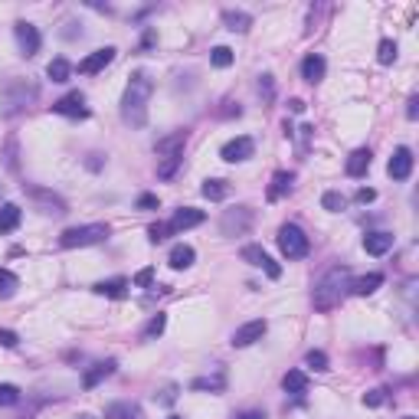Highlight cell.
Wrapping results in <instances>:
<instances>
[{"mask_svg":"<svg viewBox=\"0 0 419 419\" xmlns=\"http://www.w3.org/2000/svg\"><path fill=\"white\" fill-rule=\"evenodd\" d=\"M279 249L285 259H305L308 256V249H312V243H308V236H305V229L295 223H285L279 229Z\"/></svg>","mask_w":419,"mask_h":419,"instance_id":"obj_5","label":"cell"},{"mask_svg":"<svg viewBox=\"0 0 419 419\" xmlns=\"http://www.w3.org/2000/svg\"><path fill=\"white\" fill-rule=\"evenodd\" d=\"M0 190H3V183H0Z\"/></svg>","mask_w":419,"mask_h":419,"instance_id":"obj_53","label":"cell"},{"mask_svg":"<svg viewBox=\"0 0 419 419\" xmlns=\"http://www.w3.org/2000/svg\"><path fill=\"white\" fill-rule=\"evenodd\" d=\"M387 174L393 181H406L409 174H413V151L409 148L393 151V158H390V164H387Z\"/></svg>","mask_w":419,"mask_h":419,"instance_id":"obj_13","label":"cell"},{"mask_svg":"<svg viewBox=\"0 0 419 419\" xmlns=\"http://www.w3.org/2000/svg\"><path fill=\"white\" fill-rule=\"evenodd\" d=\"M376 59H380L383 66H390L393 59H397V43H393V40H383V43L376 46Z\"/></svg>","mask_w":419,"mask_h":419,"instance_id":"obj_39","label":"cell"},{"mask_svg":"<svg viewBox=\"0 0 419 419\" xmlns=\"http://www.w3.org/2000/svg\"><path fill=\"white\" fill-rule=\"evenodd\" d=\"M200 194L206 197V200H226V194H229V187H226V181H204V187H200Z\"/></svg>","mask_w":419,"mask_h":419,"instance_id":"obj_31","label":"cell"},{"mask_svg":"<svg viewBox=\"0 0 419 419\" xmlns=\"http://www.w3.org/2000/svg\"><path fill=\"white\" fill-rule=\"evenodd\" d=\"M13 36H17V43H20V53L26 56V59L40 53V30H36L33 23L20 20L17 26H13Z\"/></svg>","mask_w":419,"mask_h":419,"instance_id":"obj_11","label":"cell"},{"mask_svg":"<svg viewBox=\"0 0 419 419\" xmlns=\"http://www.w3.org/2000/svg\"><path fill=\"white\" fill-rule=\"evenodd\" d=\"M210 63H213L216 69H226V66H233V49H229V46H216L213 53H210Z\"/></svg>","mask_w":419,"mask_h":419,"instance_id":"obj_36","label":"cell"},{"mask_svg":"<svg viewBox=\"0 0 419 419\" xmlns=\"http://www.w3.org/2000/svg\"><path fill=\"white\" fill-rule=\"evenodd\" d=\"M194 259H197V252H194V246H187V243H181V246H174L171 249V259H167V262H171V269H190V266H194Z\"/></svg>","mask_w":419,"mask_h":419,"instance_id":"obj_25","label":"cell"},{"mask_svg":"<svg viewBox=\"0 0 419 419\" xmlns=\"http://www.w3.org/2000/svg\"><path fill=\"white\" fill-rule=\"evenodd\" d=\"M380 285H383V275H380V272H367V275H360V279H351V295L367 298V295H374Z\"/></svg>","mask_w":419,"mask_h":419,"instance_id":"obj_21","label":"cell"},{"mask_svg":"<svg viewBox=\"0 0 419 419\" xmlns=\"http://www.w3.org/2000/svg\"><path fill=\"white\" fill-rule=\"evenodd\" d=\"M220 229H223V236H246L249 229H252V210L249 206L226 210L223 220H220Z\"/></svg>","mask_w":419,"mask_h":419,"instance_id":"obj_7","label":"cell"},{"mask_svg":"<svg viewBox=\"0 0 419 419\" xmlns=\"http://www.w3.org/2000/svg\"><path fill=\"white\" fill-rule=\"evenodd\" d=\"M383 403H387V390H383V387H376V390H370V393H364V406L376 409V406H383Z\"/></svg>","mask_w":419,"mask_h":419,"instance_id":"obj_40","label":"cell"},{"mask_svg":"<svg viewBox=\"0 0 419 419\" xmlns=\"http://www.w3.org/2000/svg\"><path fill=\"white\" fill-rule=\"evenodd\" d=\"M406 419H416V416H406Z\"/></svg>","mask_w":419,"mask_h":419,"instance_id":"obj_52","label":"cell"},{"mask_svg":"<svg viewBox=\"0 0 419 419\" xmlns=\"http://www.w3.org/2000/svg\"><path fill=\"white\" fill-rule=\"evenodd\" d=\"M289 112L301 115V112H305V102H301V98H291V102H289Z\"/></svg>","mask_w":419,"mask_h":419,"instance_id":"obj_48","label":"cell"},{"mask_svg":"<svg viewBox=\"0 0 419 419\" xmlns=\"http://www.w3.org/2000/svg\"><path fill=\"white\" fill-rule=\"evenodd\" d=\"M324 73H328V63H324V56H318V53H308V56H305V63H301V79H305V82L318 86V82L324 79Z\"/></svg>","mask_w":419,"mask_h":419,"instance_id":"obj_17","label":"cell"},{"mask_svg":"<svg viewBox=\"0 0 419 419\" xmlns=\"http://www.w3.org/2000/svg\"><path fill=\"white\" fill-rule=\"evenodd\" d=\"M138 210H158V197H154V194H141L138 197Z\"/></svg>","mask_w":419,"mask_h":419,"instance_id":"obj_45","label":"cell"},{"mask_svg":"<svg viewBox=\"0 0 419 419\" xmlns=\"http://www.w3.org/2000/svg\"><path fill=\"white\" fill-rule=\"evenodd\" d=\"M20 289V279L10 269H0V298H13Z\"/></svg>","mask_w":419,"mask_h":419,"instance_id":"obj_32","label":"cell"},{"mask_svg":"<svg viewBox=\"0 0 419 419\" xmlns=\"http://www.w3.org/2000/svg\"><path fill=\"white\" fill-rule=\"evenodd\" d=\"M181 164H183V154L181 158H161V164H158V177H161V181H171Z\"/></svg>","mask_w":419,"mask_h":419,"instance_id":"obj_34","label":"cell"},{"mask_svg":"<svg viewBox=\"0 0 419 419\" xmlns=\"http://www.w3.org/2000/svg\"><path fill=\"white\" fill-rule=\"evenodd\" d=\"M115 367H119L115 360H98L96 367H89L86 374H82V387H86V390H96L102 380H108V376L115 374Z\"/></svg>","mask_w":419,"mask_h":419,"instance_id":"obj_18","label":"cell"},{"mask_svg":"<svg viewBox=\"0 0 419 419\" xmlns=\"http://www.w3.org/2000/svg\"><path fill=\"white\" fill-rule=\"evenodd\" d=\"M96 295H105V298H125L128 295V279H108L96 285Z\"/></svg>","mask_w":419,"mask_h":419,"instance_id":"obj_28","label":"cell"},{"mask_svg":"<svg viewBox=\"0 0 419 419\" xmlns=\"http://www.w3.org/2000/svg\"><path fill=\"white\" fill-rule=\"evenodd\" d=\"M151 282H154V269H141L135 275V285H141V289H151Z\"/></svg>","mask_w":419,"mask_h":419,"instance_id":"obj_44","label":"cell"},{"mask_svg":"<svg viewBox=\"0 0 419 419\" xmlns=\"http://www.w3.org/2000/svg\"><path fill=\"white\" fill-rule=\"evenodd\" d=\"M206 216L204 210H197V206H183V210H177L174 213V220L167 226H171V233H183V229H194V226H200Z\"/></svg>","mask_w":419,"mask_h":419,"instance_id":"obj_14","label":"cell"},{"mask_svg":"<svg viewBox=\"0 0 419 419\" xmlns=\"http://www.w3.org/2000/svg\"><path fill=\"white\" fill-rule=\"evenodd\" d=\"M305 364L312 367V370H318V374H324V370H328V354H324V351H308V354H305Z\"/></svg>","mask_w":419,"mask_h":419,"instance_id":"obj_38","label":"cell"},{"mask_svg":"<svg viewBox=\"0 0 419 419\" xmlns=\"http://www.w3.org/2000/svg\"><path fill=\"white\" fill-rule=\"evenodd\" d=\"M23 194L30 197L33 206H36L43 216H63L66 210H69L63 197L53 194V190H46V187H33V183H26V187H23Z\"/></svg>","mask_w":419,"mask_h":419,"instance_id":"obj_6","label":"cell"},{"mask_svg":"<svg viewBox=\"0 0 419 419\" xmlns=\"http://www.w3.org/2000/svg\"><path fill=\"white\" fill-rule=\"evenodd\" d=\"M20 344V337L13 331H7V328H0V347H17Z\"/></svg>","mask_w":419,"mask_h":419,"instance_id":"obj_43","label":"cell"},{"mask_svg":"<svg viewBox=\"0 0 419 419\" xmlns=\"http://www.w3.org/2000/svg\"><path fill=\"white\" fill-rule=\"evenodd\" d=\"M75 419H92V416H75Z\"/></svg>","mask_w":419,"mask_h":419,"instance_id":"obj_50","label":"cell"},{"mask_svg":"<svg viewBox=\"0 0 419 419\" xmlns=\"http://www.w3.org/2000/svg\"><path fill=\"white\" fill-rule=\"evenodd\" d=\"M282 387L291 397H301V393H308V376L301 374V370H289V374L282 376Z\"/></svg>","mask_w":419,"mask_h":419,"instance_id":"obj_27","label":"cell"},{"mask_svg":"<svg viewBox=\"0 0 419 419\" xmlns=\"http://www.w3.org/2000/svg\"><path fill=\"white\" fill-rule=\"evenodd\" d=\"M259 92H262V98H266V102H272V98H275V82H272L269 73L259 79Z\"/></svg>","mask_w":419,"mask_h":419,"instance_id":"obj_41","label":"cell"},{"mask_svg":"<svg viewBox=\"0 0 419 419\" xmlns=\"http://www.w3.org/2000/svg\"><path fill=\"white\" fill-rule=\"evenodd\" d=\"M183 144H187V131H174V135L161 138L158 144H154V151H158V161H161V158H181Z\"/></svg>","mask_w":419,"mask_h":419,"instance_id":"obj_16","label":"cell"},{"mask_svg":"<svg viewBox=\"0 0 419 419\" xmlns=\"http://www.w3.org/2000/svg\"><path fill=\"white\" fill-rule=\"evenodd\" d=\"M223 23H226V30H233V33H246L249 26H252V17L243 10H226L223 13Z\"/></svg>","mask_w":419,"mask_h":419,"instance_id":"obj_29","label":"cell"},{"mask_svg":"<svg viewBox=\"0 0 419 419\" xmlns=\"http://www.w3.org/2000/svg\"><path fill=\"white\" fill-rule=\"evenodd\" d=\"M321 206L324 210H331V213H341L347 206V200H344V194H337V190H328V194L321 197Z\"/></svg>","mask_w":419,"mask_h":419,"instance_id":"obj_35","label":"cell"},{"mask_svg":"<svg viewBox=\"0 0 419 419\" xmlns=\"http://www.w3.org/2000/svg\"><path fill=\"white\" fill-rule=\"evenodd\" d=\"M105 419H144L138 403H128V399H119V403H108L105 406Z\"/></svg>","mask_w":419,"mask_h":419,"instance_id":"obj_22","label":"cell"},{"mask_svg":"<svg viewBox=\"0 0 419 419\" xmlns=\"http://www.w3.org/2000/svg\"><path fill=\"white\" fill-rule=\"evenodd\" d=\"M56 115H66V119H89V108H86V96L82 92H69L59 102H53Z\"/></svg>","mask_w":419,"mask_h":419,"instance_id":"obj_10","label":"cell"},{"mask_svg":"<svg viewBox=\"0 0 419 419\" xmlns=\"http://www.w3.org/2000/svg\"><path fill=\"white\" fill-rule=\"evenodd\" d=\"M167 233H171V226H167V223H154L148 229V239H151V243H164V239H167Z\"/></svg>","mask_w":419,"mask_h":419,"instance_id":"obj_42","label":"cell"},{"mask_svg":"<svg viewBox=\"0 0 419 419\" xmlns=\"http://www.w3.org/2000/svg\"><path fill=\"white\" fill-rule=\"evenodd\" d=\"M46 75L53 79V82H69V75H73V66H69V59H53V63L46 66Z\"/></svg>","mask_w":419,"mask_h":419,"instance_id":"obj_30","label":"cell"},{"mask_svg":"<svg viewBox=\"0 0 419 419\" xmlns=\"http://www.w3.org/2000/svg\"><path fill=\"white\" fill-rule=\"evenodd\" d=\"M266 331H269V324L262 321V318H256V321H246L243 328H236V331H233V341H229V344H233V347H249V344H256V341H262V337H266Z\"/></svg>","mask_w":419,"mask_h":419,"instance_id":"obj_9","label":"cell"},{"mask_svg":"<svg viewBox=\"0 0 419 419\" xmlns=\"http://www.w3.org/2000/svg\"><path fill=\"white\" fill-rule=\"evenodd\" d=\"M23 220V210L17 204H0V233H13Z\"/></svg>","mask_w":419,"mask_h":419,"instance_id":"obj_24","label":"cell"},{"mask_svg":"<svg viewBox=\"0 0 419 419\" xmlns=\"http://www.w3.org/2000/svg\"><path fill=\"white\" fill-rule=\"evenodd\" d=\"M190 390H210V393H223L226 390V374L223 370H216L213 376H197V380H190Z\"/></svg>","mask_w":419,"mask_h":419,"instance_id":"obj_26","label":"cell"},{"mask_svg":"<svg viewBox=\"0 0 419 419\" xmlns=\"http://www.w3.org/2000/svg\"><path fill=\"white\" fill-rule=\"evenodd\" d=\"M13 403H20V387L0 383V406H13Z\"/></svg>","mask_w":419,"mask_h":419,"instance_id":"obj_37","label":"cell"},{"mask_svg":"<svg viewBox=\"0 0 419 419\" xmlns=\"http://www.w3.org/2000/svg\"><path fill=\"white\" fill-rule=\"evenodd\" d=\"M252 151H256L252 138H233V141H226L223 148H220V158L229 161V164H239V161H249V158H252Z\"/></svg>","mask_w":419,"mask_h":419,"instance_id":"obj_12","label":"cell"},{"mask_svg":"<svg viewBox=\"0 0 419 419\" xmlns=\"http://www.w3.org/2000/svg\"><path fill=\"white\" fill-rule=\"evenodd\" d=\"M151 92H154L151 75L148 73H131L128 86H125V96H121V119H125V125H131V128H144Z\"/></svg>","mask_w":419,"mask_h":419,"instance_id":"obj_1","label":"cell"},{"mask_svg":"<svg viewBox=\"0 0 419 419\" xmlns=\"http://www.w3.org/2000/svg\"><path fill=\"white\" fill-rule=\"evenodd\" d=\"M351 291V272H347V266H334L331 272H324L321 282L314 285V308L318 312H331V308H337L341 301H344V295Z\"/></svg>","mask_w":419,"mask_h":419,"instance_id":"obj_2","label":"cell"},{"mask_svg":"<svg viewBox=\"0 0 419 419\" xmlns=\"http://www.w3.org/2000/svg\"><path fill=\"white\" fill-rule=\"evenodd\" d=\"M243 259H246L249 266L262 269L269 279H279V275H282V266H279V262H272V256L262 246H243Z\"/></svg>","mask_w":419,"mask_h":419,"instance_id":"obj_8","label":"cell"},{"mask_svg":"<svg viewBox=\"0 0 419 419\" xmlns=\"http://www.w3.org/2000/svg\"><path fill=\"white\" fill-rule=\"evenodd\" d=\"M36 96H40L36 82H30V79H10L7 86L0 89V115H7V119L20 115L23 108L36 102Z\"/></svg>","mask_w":419,"mask_h":419,"instance_id":"obj_3","label":"cell"},{"mask_svg":"<svg viewBox=\"0 0 419 419\" xmlns=\"http://www.w3.org/2000/svg\"><path fill=\"white\" fill-rule=\"evenodd\" d=\"M115 59V49L112 46H105V49H96V53H89L82 63H79V73L82 75H96V73H102L108 63Z\"/></svg>","mask_w":419,"mask_h":419,"instance_id":"obj_15","label":"cell"},{"mask_svg":"<svg viewBox=\"0 0 419 419\" xmlns=\"http://www.w3.org/2000/svg\"><path fill=\"white\" fill-rule=\"evenodd\" d=\"M374 197H376V190H370V187H360V190H357V200H360V204H370Z\"/></svg>","mask_w":419,"mask_h":419,"instance_id":"obj_47","label":"cell"},{"mask_svg":"<svg viewBox=\"0 0 419 419\" xmlns=\"http://www.w3.org/2000/svg\"><path fill=\"white\" fill-rule=\"evenodd\" d=\"M370 164H374V154H370V148H357L351 158H347V177H364L367 171H370Z\"/></svg>","mask_w":419,"mask_h":419,"instance_id":"obj_20","label":"cell"},{"mask_svg":"<svg viewBox=\"0 0 419 419\" xmlns=\"http://www.w3.org/2000/svg\"><path fill=\"white\" fill-rule=\"evenodd\" d=\"M164 328H167V314L158 312V314H154V318L148 321V328H144V341H154V337H161Z\"/></svg>","mask_w":419,"mask_h":419,"instance_id":"obj_33","label":"cell"},{"mask_svg":"<svg viewBox=\"0 0 419 419\" xmlns=\"http://www.w3.org/2000/svg\"><path fill=\"white\" fill-rule=\"evenodd\" d=\"M416 115H419V98L413 96V98H409V102H406V119H413V121H416Z\"/></svg>","mask_w":419,"mask_h":419,"instance_id":"obj_46","label":"cell"},{"mask_svg":"<svg viewBox=\"0 0 419 419\" xmlns=\"http://www.w3.org/2000/svg\"><path fill=\"white\" fill-rule=\"evenodd\" d=\"M108 239V226L105 223H86V226H73L59 236L63 249H82V246H98Z\"/></svg>","mask_w":419,"mask_h":419,"instance_id":"obj_4","label":"cell"},{"mask_svg":"<svg viewBox=\"0 0 419 419\" xmlns=\"http://www.w3.org/2000/svg\"><path fill=\"white\" fill-rule=\"evenodd\" d=\"M167 419H181V416H167Z\"/></svg>","mask_w":419,"mask_h":419,"instance_id":"obj_51","label":"cell"},{"mask_svg":"<svg viewBox=\"0 0 419 419\" xmlns=\"http://www.w3.org/2000/svg\"><path fill=\"white\" fill-rule=\"evenodd\" d=\"M291 187H295V174L291 171H275L272 174V183H269V190H266V197H269V200H282L285 194H291Z\"/></svg>","mask_w":419,"mask_h":419,"instance_id":"obj_19","label":"cell"},{"mask_svg":"<svg viewBox=\"0 0 419 419\" xmlns=\"http://www.w3.org/2000/svg\"><path fill=\"white\" fill-rule=\"evenodd\" d=\"M236 419H266V416H262V413H259V409H246V413H239Z\"/></svg>","mask_w":419,"mask_h":419,"instance_id":"obj_49","label":"cell"},{"mask_svg":"<svg viewBox=\"0 0 419 419\" xmlns=\"http://www.w3.org/2000/svg\"><path fill=\"white\" fill-rule=\"evenodd\" d=\"M364 249L370 252V256H383V252H390L393 249V233H367L364 236Z\"/></svg>","mask_w":419,"mask_h":419,"instance_id":"obj_23","label":"cell"}]
</instances>
